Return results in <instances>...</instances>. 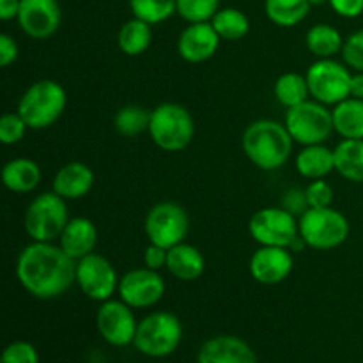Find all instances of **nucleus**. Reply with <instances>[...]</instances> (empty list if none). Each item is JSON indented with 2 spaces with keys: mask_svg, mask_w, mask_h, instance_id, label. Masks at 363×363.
I'll return each mask as SVG.
<instances>
[{
  "mask_svg": "<svg viewBox=\"0 0 363 363\" xmlns=\"http://www.w3.org/2000/svg\"><path fill=\"white\" fill-rule=\"evenodd\" d=\"M16 279L30 296L55 300L77 284V261L59 245L32 241L18 255Z\"/></svg>",
  "mask_w": 363,
  "mask_h": 363,
  "instance_id": "obj_1",
  "label": "nucleus"
},
{
  "mask_svg": "<svg viewBox=\"0 0 363 363\" xmlns=\"http://www.w3.org/2000/svg\"><path fill=\"white\" fill-rule=\"evenodd\" d=\"M293 144L286 124L273 119L254 121L241 138L247 158L261 170H279L286 165L293 152Z\"/></svg>",
  "mask_w": 363,
  "mask_h": 363,
  "instance_id": "obj_2",
  "label": "nucleus"
},
{
  "mask_svg": "<svg viewBox=\"0 0 363 363\" xmlns=\"http://www.w3.org/2000/svg\"><path fill=\"white\" fill-rule=\"evenodd\" d=\"M67 105L66 89L55 80H38L21 94L16 112L23 117L28 130H46L53 126Z\"/></svg>",
  "mask_w": 363,
  "mask_h": 363,
  "instance_id": "obj_3",
  "label": "nucleus"
},
{
  "mask_svg": "<svg viewBox=\"0 0 363 363\" xmlns=\"http://www.w3.org/2000/svg\"><path fill=\"white\" fill-rule=\"evenodd\" d=\"M149 137L167 152L184 151L195 137V121L179 103H162L151 110Z\"/></svg>",
  "mask_w": 363,
  "mask_h": 363,
  "instance_id": "obj_4",
  "label": "nucleus"
},
{
  "mask_svg": "<svg viewBox=\"0 0 363 363\" xmlns=\"http://www.w3.org/2000/svg\"><path fill=\"white\" fill-rule=\"evenodd\" d=\"M183 333V323L176 314L156 311L138 321L133 347L147 358H165L179 347Z\"/></svg>",
  "mask_w": 363,
  "mask_h": 363,
  "instance_id": "obj_5",
  "label": "nucleus"
},
{
  "mask_svg": "<svg viewBox=\"0 0 363 363\" xmlns=\"http://www.w3.org/2000/svg\"><path fill=\"white\" fill-rule=\"evenodd\" d=\"M69 220L66 199L52 190L32 199L25 209L23 229L32 241L53 243L59 240Z\"/></svg>",
  "mask_w": 363,
  "mask_h": 363,
  "instance_id": "obj_6",
  "label": "nucleus"
},
{
  "mask_svg": "<svg viewBox=\"0 0 363 363\" xmlns=\"http://www.w3.org/2000/svg\"><path fill=\"white\" fill-rule=\"evenodd\" d=\"M300 236L312 250H333L350 236V222L340 211L330 208H311L298 218Z\"/></svg>",
  "mask_w": 363,
  "mask_h": 363,
  "instance_id": "obj_7",
  "label": "nucleus"
},
{
  "mask_svg": "<svg viewBox=\"0 0 363 363\" xmlns=\"http://www.w3.org/2000/svg\"><path fill=\"white\" fill-rule=\"evenodd\" d=\"M284 124L291 138L300 145L325 144L335 131L332 110L315 99H307L293 108H287Z\"/></svg>",
  "mask_w": 363,
  "mask_h": 363,
  "instance_id": "obj_8",
  "label": "nucleus"
},
{
  "mask_svg": "<svg viewBox=\"0 0 363 363\" xmlns=\"http://www.w3.org/2000/svg\"><path fill=\"white\" fill-rule=\"evenodd\" d=\"M307 82L311 98L323 105L335 106L337 103L351 98V73L350 67L335 59H318L307 69Z\"/></svg>",
  "mask_w": 363,
  "mask_h": 363,
  "instance_id": "obj_9",
  "label": "nucleus"
},
{
  "mask_svg": "<svg viewBox=\"0 0 363 363\" xmlns=\"http://www.w3.org/2000/svg\"><path fill=\"white\" fill-rule=\"evenodd\" d=\"M190 229V220L186 211L177 202H158L145 215L144 230L149 243L170 250L176 245L183 243Z\"/></svg>",
  "mask_w": 363,
  "mask_h": 363,
  "instance_id": "obj_10",
  "label": "nucleus"
},
{
  "mask_svg": "<svg viewBox=\"0 0 363 363\" xmlns=\"http://www.w3.org/2000/svg\"><path fill=\"white\" fill-rule=\"evenodd\" d=\"M248 234L259 247L289 248L300 234V225L296 216L286 211L282 206L262 208L252 215Z\"/></svg>",
  "mask_w": 363,
  "mask_h": 363,
  "instance_id": "obj_11",
  "label": "nucleus"
},
{
  "mask_svg": "<svg viewBox=\"0 0 363 363\" xmlns=\"http://www.w3.org/2000/svg\"><path fill=\"white\" fill-rule=\"evenodd\" d=\"M77 286L92 301L110 300L119 289V277L106 257L89 254L77 261Z\"/></svg>",
  "mask_w": 363,
  "mask_h": 363,
  "instance_id": "obj_12",
  "label": "nucleus"
},
{
  "mask_svg": "<svg viewBox=\"0 0 363 363\" xmlns=\"http://www.w3.org/2000/svg\"><path fill=\"white\" fill-rule=\"evenodd\" d=\"M96 328L101 339L113 347L133 346L138 321L135 319L133 308L123 300L103 301L96 314Z\"/></svg>",
  "mask_w": 363,
  "mask_h": 363,
  "instance_id": "obj_13",
  "label": "nucleus"
},
{
  "mask_svg": "<svg viewBox=\"0 0 363 363\" xmlns=\"http://www.w3.org/2000/svg\"><path fill=\"white\" fill-rule=\"evenodd\" d=\"M121 300L131 308H151L162 301L165 294V280L160 272L149 268L130 269L119 279L117 289Z\"/></svg>",
  "mask_w": 363,
  "mask_h": 363,
  "instance_id": "obj_14",
  "label": "nucleus"
},
{
  "mask_svg": "<svg viewBox=\"0 0 363 363\" xmlns=\"http://www.w3.org/2000/svg\"><path fill=\"white\" fill-rule=\"evenodd\" d=\"M16 20L23 34L45 41L59 30L62 13L57 0H21Z\"/></svg>",
  "mask_w": 363,
  "mask_h": 363,
  "instance_id": "obj_15",
  "label": "nucleus"
},
{
  "mask_svg": "<svg viewBox=\"0 0 363 363\" xmlns=\"http://www.w3.org/2000/svg\"><path fill=\"white\" fill-rule=\"evenodd\" d=\"M293 255L289 248L259 247L248 262L250 277L261 286H279L293 273Z\"/></svg>",
  "mask_w": 363,
  "mask_h": 363,
  "instance_id": "obj_16",
  "label": "nucleus"
},
{
  "mask_svg": "<svg viewBox=\"0 0 363 363\" xmlns=\"http://www.w3.org/2000/svg\"><path fill=\"white\" fill-rule=\"evenodd\" d=\"M220 35L216 34L211 21L188 23L177 38V53L190 64H201L211 59L220 46Z\"/></svg>",
  "mask_w": 363,
  "mask_h": 363,
  "instance_id": "obj_17",
  "label": "nucleus"
},
{
  "mask_svg": "<svg viewBox=\"0 0 363 363\" xmlns=\"http://www.w3.org/2000/svg\"><path fill=\"white\" fill-rule=\"evenodd\" d=\"M197 363H259V360L250 344L241 337L216 335L202 344Z\"/></svg>",
  "mask_w": 363,
  "mask_h": 363,
  "instance_id": "obj_18",
  "label": "nucleus"
},
{
  "mask_svg": "<svg viewBox=\"0 0 363 363\" xmlns=\"http://www.w3.org/2000/svg\"><path fill=\"white\" fill-rule=\"evenodd\" d=\"M57 241H59V247L71 259L80 261L85 255L94 254L96 247H98V227L85 216H74L67 222Z\"/></svg>",
  "mask_w": 363,
  "mask_h": 363,
  "instance_id": "obj_19",
  "label": "nucleus"
},
{
  "mask_svg": "<svg viewBox=\"0 0 363 363\" xmlns=\"http://www.w3.org/2000/svg\"><path fill=\"white\" fill-rule=\"evenodd\" d=\"M94 186V172L87 163L69 162L57 170L52 190L66 201L84 199Z\"/></svg>",
  "mask_w": 363,
  "mask_h": 363,
  "instance_id": "obj_20",
  "label": "nucleus"
},
{
  "mask_svg": "<svg viewBox=\"0 0 363 363\" xmlns=\"http://www.w3.org/2000/svg\"><path fill=\"white\" fill-rule=\"evenodd\" d=\"M167 269L170 275L183 282H194L201 279L206 269V259L197 247L188 243H179L169 250Z\"/></svg>",
  "mask_w": 363,
  "mask_h": 363,
  "instance_id": "obj_21",
  "label": "nucleus"
},
{
  "mask_svg": "<svg viewBox=\"0 0 363 363\" xmlns=\"http://www.w3.org/2000/svg\"><path fill=\"white\" fill-rule=\"evenodd\" d=\"M41 167L30 158H14L4 165L2 183L13 194H30L41 183Z\"/></svg>",
  "mask_w": 363,
  "mask_h": 363,
  "instance_id": "obj_22",
  "label": "nucleus"
},
{
  "mask_svg": "<svg viewBox=\"0 0 363 363\" xmlns=\"http://www.w3.org/2000/svg\"><path fill=\"white\" fill-rule=\"evenodd\" d=\"M298 174L305 179H325L328 174L335 170V156H333V149H328L325 144L315 145H303L296 156Z\"/></svg>",
  "mask_w": 363,
  "mask_h": 363,
  "instance_id": "obj_23",
  "label": "nucleus"
},
{
  "mask_svg": "<svg viewBox=\"0 0 363 363\" xmlns=\"http://www.w3.org/2000/svg\"><path fill=\"white\" fill-rule=\"evenodd\" d=\"M335 172L351 183H363V138H342L333 149Z\"/></svg>",
  "mask_w": 363,
  "mask_h": 363,
  "instance_id": "obj_24",
  "label": "nucleus"
},
{
  "mask_svg": "<svg viewBox=\"0 0 363 363\" xmlns=\"http://www.w3.org/2000/svg\"><path fill=\"white\" fill-rule=\"evenodd\" d=\"M333 130L342 138H363V99L347 98L332 110Z\"/></svg>",
  "mask_w": 363,
  "mask_h": 363,
  "instance_id": "obj_25",
  "label": "nucleus"
},
{
  "mask_svg": "<svg viewBox=\"0 0 363 363\" xmlns=\"http://www.w3.org/2000/svg\"><path fill=\"white\" fill-rule=\"evenodd\" d=\"M305 46L318 59H333L342 52L344 38L333 25L315 23L305 34Z\"/></svg>",
  "mask_w": 363,
  "mask_h": 363,
  "instance_id": "obj_26",
  "label": "nucleus"
},
{
  "mask_svg": "<svg viewBox=\"0 0 363 363\" xmlns=\"http://www.w3.org/2000/svg\"><path fill=\"white\" fill-rule=\"evenodd\" d=\"M151 43L152 25L135 16L124 21L123 27L119 28V34H117V46L128 57H138L145 53Z\"/></svg>",
  "mask_w": 363,
  "mask_h": 363,
  "instance_id": "obj_27",
  "label": "nucleus"
},
{
  "mask_svg": "<svg viewBox=\"0 0 363 363\" xmlns=\"http://www.w3.org/2000/svg\"><path fill=\"white\" fill-rule=\"evenodd\" d=\"M311 0H264V13L277 27L291 28L308 16Z\"/></svg>",
  "mask_w": 363,
  "mask_h": 363,
  "instance_id": "obj_28",
  "label": "nucleus"
},
{
  "mask_svg": "<svg viewBox=\"0 0 363 363\" xmlns=\"http://www.w3.org/2000/svg\"><path fill=\"white\" fill-rule=\"evenodd\" d=\"M273 94H275L277 101L286 108H293V106L307 101V99H311L307 77L298 73L280 74L273 85Z\"/></svg>",
  "mask_w": 363,
  "mask_h": 363,
  "instance_id": "obj_29",
  "label": "nucleus"
},
{
  "mask_svg": "<svg viewBox=\"0 0 363 363\" xmlns=\"http://www.w3.org/2000/svg\"><path fill=\"white\" fill-rule=\"evenodd\" d=\"M216 34L222 41H240L250 32V20L243 11L236 7H223L211 20Z\"/></svg>",
  "mask_w": 363,
  "mask_h": 363,
  "instance_id": "obj_30",
  "label": "nucleus"
},
{
  "mask_svg": "<svg viewBox=\"0 0 363 363\" xmlns=\"http://www.w3.org/2000/svg\"><path fill=\"white\" fill-rule=\"evenodd\" d=\"M151 112L140 105H126L113 116V128L121 137L135 138L149 130Z\"/></svg>",
  "mask_w": 363,
  "mask_h": 363,
  "instance_id": "obj_31",
  "label": "nucleus"
},
{
  "mask_svg": "<svg viewBox=\"0 0 363 363\" xmlns=\"http://www.w3.org/2000/svg\"><path fill=\"white\" fill-rule=\"evenodd\" d=\"M135 18L147 21L149 25H158L176 14L177 0H128Z\"/></svg>",
  "mask_w": 363,
  "mask_h": 363,
  "instance_id": "obj_32",
  "label": "nucleus"
},
{
  "mask_svg": "<svg viewBox=\"0 0 363 363\" xmlns=\"http://www.w3.org/2000/svg\"><path fill=\"white\" fill-rule=\"evenodd\" d=\"M222 0H177L176 14L188 23H202L211 21L220 11Z\"/></svg>",
  "mask_w": 363,
  "mask_h": 363,
  "instance_id": "obj_33",
  "label": "nucleus"
},
{
  "mask_svg": "<svg viewBox=\"0 0 363 363\" xmlns=\"http://www.w3.org/2000/svg\"><path fill=\"white\" fill-rule=\"evenodd\" d=\"M28 126L18 112H7L0 117V142L4 145H14L23 140Z\"/></svg>",
  "mask_w": 363,
  "mask_h": 363,
  "instance_id": "obj_34",
  "label": "nucleus"
},
{
  "mask_svg": "<svg viewBox=\"0 0 363 363\" xmlns=\"http://www.w3.org/2000/svg\"><path fill=\"white\" fill-rule=\"evenodd\" d=\"M342 60L351 71H360L363 73V28L353 32L344 39L342 46Z\"/></svg>",
  "mask_w": 363,
  "mask_h": 363,
  "instance_id": "obj_35",
  "label": "nucleus"
},
{
  "mask_svg": "<svg viewBox=\"0 0 363 363\" xmlns=\"http://www.w3.org/2000/svg\"><path fill=\"white\" fill-rule=\"evenodd\" d=\"M0 363H39V353L34 344L27 340H14L6 346Z\"/></svg>",
  "mask_w": 363,
  "mask_h": 363,
  "instance_id": "obj_36",
  "label": "nucleus"
},
{
  "mask_svg": "<svg viewBox=\"0 0 363 363\" xmlns=\"http://www.w3.org/2000/svg\"><path fill=\"white\" fill-rule=\"evenodd\" d=\"M311 208H330L333 202V188L325 179H315L305 188Z\"/></svg>",
  "mask_w": 363,
  "mask_h": 363,
  "instance_id": "obj_37",
  "label": "nucleus"
},
{
  "mask_svg": "<svg viewBox=\"0 0 363 363\" xmlns=\"http://www.w3.org/2000/svg\"><path fill=\"white\" fill-rule=\"evenodd\" d=\"M280 206H282L286 211H289L291 215L296 216V218H300L303 213H307L308 209H311L307 194H305V190H301V188H289V190L282 195V199H280Z\"/></svg>",
  "mask_w": 363,
  "mask_h": 363,
  "instance_id": "obj_38",
  "label": "nucleus"
},
{
  "mask_svg": "<svg viewBox=\"0 0 363 363\" xmlns=\"http://www.w3.org/2000/svg\"><path fill=\"white\" fill-rule=\"evenodd\" d=\"M167 259H169V250H167V248L158 247V245H152V243H149V247L145 248L144 252L145 268L160 272V269L167 268Z\"/></svg>",
  "mask_w": 363,
  "mask_h": 363,
  "instance_id": "obj_39",
  "label": "nucleus"
},
{
  "mask_svg": "<svg viewBox=\"0 0 363 363\" xmlns=\"http://www.w3.org/2000/svg\"><path fill=\"white\" fill-rule=\"evenodd\" d=\"M328 4L340 18L353 20L363 14V0H328Z\"/></svg>",
  "mask_w": 363,
  "mask_h": 363,
  "instance_id": "obj_40",
  "label": "nucleus"
},
{
  "mask_svg": "<svg viewBox=\"0 0 363 363\" xmlns=\"http://www.w3.org/2000/svg\"><path fill=\"white\" fill-rule=\"evenodd\" d=\"M18 59V45L9 34H0V66L9 67Z\"/></svg>",
  "mask_w": 363,
  "mask_h": 363,
  "instance_id": "obj_41",
  "label": "nucleus"
},
{
  "mask_svg": "<svg viewBox=\"0 0 363 363\" xmlns=\"http://www.w3.org/2000/svg\"><path fill=\"white\" fill-rule=\"evenodd\" d=\"M21 0H0V20L9 21L18 18Z\"/></svg>",
  "mask_w": 363,
  "mask_h": 363,
  "instance_id": "obj_42",
  "label": "nucleus"
},
{
  "mask_svg": "<svg viewBox=\"0 0 363 363\" xmlns=\"http://www.w3.org/2000/svg\"><path fill=\"white\" fill-rule=\"evenodd\" d=\"M351 98L363 99V73H360V71H353V78H351Z\"/></svg>",
  "mask_w": 363,
  "mask_h": 363,
  "instance_id": "obj_43",
  "label": "nucleus"
},
{
  "mask_svg": "<svg viewBox=\"0 0 363 363\" xmlns=\"http://www.w3.org/2000/svg\"><path fill=\"white\" fill-rule=\"evenodd\" d=\"M328 0H311L312 7H318V6H323V4H326Z\"/></svg>",
  "mask_w": 363,
  "mask_h": 363,
  "instance_id": "obj_44",
  "label": "nucleus"
}]
</instances>
